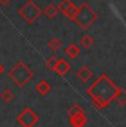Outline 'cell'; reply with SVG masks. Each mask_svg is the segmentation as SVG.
<instances>
[{
  "label": "cell",
  "instance_id": "2e32d148",
  "mask_svg": "<svg viewBox=\"0 0 126 127\" xmlns=\"http://www.w3.org/2000/svg\"><path fill=\"white\" fill-rule=\"evenodd\" d=\"M61 45H62L61 41H60L59 39H57V38L51 39L49 42H48V46H49V49L51 51H53V52H57V51L61 48Z\"/></svg>",
  "mask_w": 126,
  "mask_h": 127
},
{
  "label": "cell",
  "instance_id": "ac0fdd59",
  "mask_svg": "<svg viewBox=\"0 0 126 127\" xmlns=\"http://www.w3.org/2000/svg\"><path fill=\"white\" fill-rule=\"evenodd\" d=\"M11 2V0H0V4L1 6H8Z\"/></svg>",
  "mask_w": 126,
  "mask_h": 127
},
{
  "label": "cell",
  "instance_id": "7c38bea8",
  "mask_svg": "<svg viewBox=\"0 0 126 127\" xmlns=\"http://www.w3.org/2000/svg\"><path fill=\"white\" fill-rule=\"evenodd\" d=\"M80 52H81L80 46H77L76 44H74V43H71V44L69 46H66V49H65V54L71 59H75L77 55L80 54Z\"/></svg>",
  "mask_w": 126,
  "mask_h": 127
},
{
  "label": "cell",
  "instance_id": "9c48e42d",
  "mask_svg": "<svg viewBox=\"0 0 126 127\" xmlns=\"http://www.w3.org/2000/svg\"><path fill=\"white\" fill-rule=\"evenodd\" d=\"M70 69H71V65L69 64V62H67L66 60H64V59H60V60L58 61V65H57V69H55V72L60 75H65L70 71Z\"/></svg>",
  "mask_w": 126,
  "mask_h": 127
},
{
  "label": "cell",
  "instance_id": "3957f363",
  "mask_svg": "<svg viewBox=\"0 0 126 127\" xmlns=\"http://www.w3.org/2000/svg\"><path fill=\"white\" fill-rule=\"evenodd\" d=\"M8 75L12 80V82L14 84L22 87V86H25L27 83H29L31 81L34 73L31 71V69L25 62L20 61V62H18L12 69L9 71Z\"/></svg>",
  "mask_w": 126,
  "mask_h": 127
},
{
  "label": "cell",
  "instance_id": "6da1fadb",
  "mask_svg": "<svg viewBox=\"0 0 126 127\" xmlns=\"http://www.w3.org/2000/svg\"><path fill=\"white\" fill-rule=\"evenodd\" d=\"M118 87L106 74H101L95 82H93L86 90L94 106L98 109L106 107L115 99Z\"/></svg>",
  "mask_w": 126,
  "mask_h": 127
},
{
  "label": "cell",
  "instance_id": "5b68a950",
  "mask_svg": "<svg viewBox=\"0 0 126 127\" xmlns=\"http://www.w3.org/2000/svg\"><path fill=\"white\" fill-rule=\"evenodd\" d=\"M67 114H69L70 122L73 127H84V125L86 124L88 118H86L84 111L80 105H72Z\"/></svg>",
  "mask_w": 126,
  "mask_h": 127
},
{
  "label": "cell",
  "instance_id": "e0dca14e",
  "mask_svg": "<svg viewBox=\"0 0 126 127\" xmlns=\"http://www.w3.org/2000/svg\"><path fill=\"white\" fill-rule=\"evenodd\" d=\"M58 59L55 57H52L50 58L49 60L47 61V63H45V65H47V67L51 71H55V69H57V65H58Z\"/></svg>",
  "mask_w": 126,
  "mask_h": 127
},
{
  "label": "cell",
  "instance_id": "8fae6325",
  "mask_svg": "<svg viewBox=\"0 0 126 127\" xmlns=\"http://www.w3.org/2000/svg\"><path fill=\"white\" fill-rule=\"evenodd\" d=\"M58 12H59V8L57 6H54L53 3H49L45 6L44 10H43V13L47 17L48 19H54L57 17Z\"/></svg>",
  "mask_w": 126,
  "mask_h": 127
},
{
  "label": "cell",
  "instance_id": "7a4b0ae2",
  "mask_svg": "<svg viewBox=\"0 0 126 127\" xmlns=\"http://www.w3.org/2000/svg\"><path fill=\"white\" fill-rule=\"evenodd\" d=\"M98 18V13L92 8L88 2H83L79 7V10L76 12V16L74 18L73 22L83 30H86L92 26Z\"/></svg>",
  "mask_w": 126,
  "mask_h": 127
},
{
  "label": "cell",
  "instance_id": "30bf717a",
  "mask_svg": "<svg viewBox=\"0 0 126 127\" xmlns=\"http://www.w3.org/2000/svg\"><path fill=\"white\" fill-rule=\"evenodd\" d=\"M35 91L40 95H47L51 91V85L48 83V81L42 80V81H40L35 85Z\"/></svg>",
  "mask_w": 126,
  "mask_h": 127
},
{
  "label": "cell",
  "instance_id": "52a82bcc",
  "mask_svg": "<svg viewBox=\"0 0 126 127\" xmlns=\"http://www.w3.org/2000/svg\"><path fill=\"white\" fill-rule=\"evenodd\" d=\"M59 10L66 17L67 19L73 21L76 16V12L79 10V7H76L71 0H62V2L59 4Z\"/></svg>",
  "mask_w": 126,
  "mask_h": 127
},
{
  "label": "cell",
  "instance_id": "5bb4252c",
  "mask_svg": "<svg viewBox=\"0 0 126 127\" xmlns=\"http://www.w3.org/2000/svg\"><path fill=\"white\" fill-rule=\"evenodd\" d=\"M114 101L118 105H121V106L126 105V90L123 89V87H118V91L116 93V96Z\"/></svg>",
  "mask_w": 126,
  "mask_h": 127
},
{
  "label": "cell",
  "instance_id": "9a60e30c",
  "mask_svg": "<svg viewBox=\"0 0 126 127\" xmlns=\"http://www.w3.org/2000/svg\"><path fill=\"white\" fill-rule=\"evenodd\" d=\"M0 97H1V99L4 102V103L8 104L13 99V93L11 92L10 90L6 89V90H3V91L0 93Z\"/></svg>",
  "mask_w": 126,
  "mask_h": 127
},
{
  "label": "cell",
  "instance_id": "8992f818",
  "mask_svg": "<svg viewBox=\"0 0 126 127\" xmlns=\"http://www.w3.org/2000/svg\"><path fill=\"white\" fill-rule=\"evenodd\" d=\"M17 122L22 127H33L39 122V117L32 108L27 107L18 115Z\"/></svg>",
  "mask_w": 126,
  "mask_h": 127
},
{
  "label": "cell",
  "instance_id": "d6986e66",
  "mask_svg": "<svg viewBox=\"0 0 126 127\" xmlns=\"http://www.w3.org/2000/svg\"><path fill=\"white\" fill-rule=\"evenodd\" d=\"M3 71H4V67H3V65H2L1 63H0V75H1L2 73H3Z\"/></svg>",
  "mask_w": 126,
  "mask_h": 127
},
{
  "label": "cell",
  "instance_id": "277c9868",
  "mask_svg": "<svg viewBox=\"0 0 126 127\" xmlns=\"http://www.w3.org/2000/svg\"><path fill=\"white\" fill-rule=\"evenodd\" d=\"M18 13L28 24H32L35 20L40 18V16L42 14V10L34 1L28 0L18 10Z\"/></svg>",
  "mask_w": 126,
  "mask_h": 127
},
{
  "label": "cell",
  "instance_id": "4fadbf2b",
  "mask_svg": "<svg viewBox=\"0 0 126 127\" xmlns=\"http://www.w3.org/2000/svg\"><path fill=\"white\" fill-rule=\"evenodd\" d=\"M94 42H95V40H94V38L91 34H84L81 39H80V45L84 49L92 48L94 44Z\"/></svg>",
  "mask_w": 126,
  "mask_h": 127
},
{
  "label": "cell",
  "instance_id": "ba28073f",
  "mask_svg": "<svg viewBox=\"0 0 126 127\" xmlns=\"http://www.w3.org/2000/svg\"><path fill=\"white\" fill-rule=\"evenodd\" d=\"M76 76H77V79H80L81 82L86 83L89 80L92 79V76H93V71L90 69L89 66H86V65H83L82 67H80V69L77 70Z\"/></svg>",
  "mask_w": 126,
  "mask_h": 127
}]
</instances>
